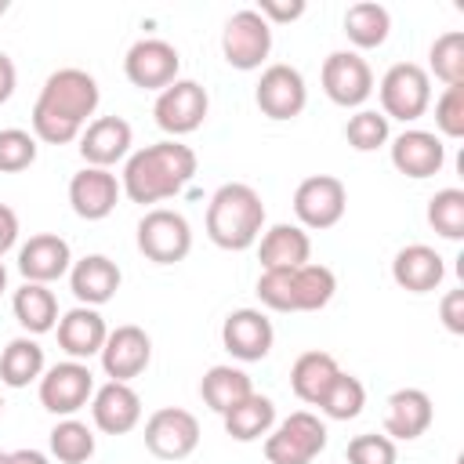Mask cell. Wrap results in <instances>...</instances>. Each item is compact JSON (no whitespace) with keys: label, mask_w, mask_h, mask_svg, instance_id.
<instances>
[{"label":"cell","mask_w":464,"mask_h":464,"mask_svg":"<svg viewBox=\"0 0 464 464\" xmlns=\"http://www.w3.org/2000/svg\"><path fill=\"white\" fill-rule=\"evenodd\" d=\"M102 91L98 80L87 69H54L33 105V138L44 145H69L80 141L83 127L91 123V116L98 112Z\"/></svg>","instance_id":"cell-1"},{"label":"cell","mask_w":464,"mask_h":464,"mask_svg":"<svg viewBox=\"0 0 464 464\" xmlns=\"http://www.w3.org/2000/svg\"><path fill=\"white\" fill-rule=\"evenodd\" d=\"M192 178H196V152L185 141L167 138V141L145 145L123 160L120 188L130 203L145 207V203L174 199L178 192L188 188Z\"/></svg>","instance_id":"cell-2"},{"label":"cell","mask_w":464,"mask_h":464,"mask_svg":"<svg viewBox=\"0 0 464 464\" xmlns=\"http://www.w3.org/2000/svg\"><path fill=\"white\" fill-rule=\"evenodd\" d=\"M265 232V203L254 185L225 181L207 203V236L221 250H250Z\"/></svg>","instance_id":"cell-3"},{"label":"cell","mask_w":464,"mask_h":464,"mask_svg":"<svg viewBox=\"0 0 464 464\" xmlns=\"http://www.w3.org/2000/svg\"><path fill=\"white\" fill-rule=\"evenodd\" d=\"M334 294H337V276L319 261L257 276V297L272 312H319L334 301Z\"/></svg>","instance_id":"cell-4"},{"label":"cell","mask_w":464,"mask_h":464,"mask_svg":"<svg viewBox=\"0 0 464 464\" xmlns=\"http://www.w3.org/2000/svg\"><path fill=\"white\" fill-rule=\"evenodd\" d=\"M326 450V424L319 413L294 410L265 435V460L268 464H312Z\"/></svg>","instance_id":"cell-5"},{"label":"cell","mask_w":464,"mask_h":464,"mask_svg":"<svg viewBox=\"0 0 464 464\" xmlns=\"http://www.w3.org/2000/svg\"><path fill=\"white\" fill-rule=\"evenodd\" d=\"M377 98H381V112L384 120H402L413 123L428 112L431 105V76L424 72V65L417 62H395L381 83H377Z\"/></svg>","instance_id":"cell-6"},{"label":"cell","mask_w":464,"mask_h":464,"mask_svg":"<svg viewBox=\"0 0 464 464\" xmlns=\"http://www.w3.org/2000/svg\"><path fill=\"white\" fill-rule=\"evenodd\" d=\"M138 250L152 265H178V261H185L188 250H192V225H188V218L178 214V210H167V207L145 210V218L138 221Z\"/></svg>","instance_id":"cell-7"},{"label":"cell","mask_w":464,"mask_h":464,"mask_svg":"<svg viewBox=\"0 0 464 464\" xmlns=\"http://www.w3.org/2000/svg\"><path fill=\"white\" fill-rule=\"evenodd\" d=\"M210 112V98H207V87L196 83V80H174L170 87H163L156 94V105H152V116H156V127L167 130L174 141L199 130L203 120Z\"/></svg>","instance_id":"cell-8"},{"label":"cell","mask_w":464,"mask_h":464,"mask_svg":"<svg viewBox=\"0 0 464 464\" xmlns=\"http://www.w3.org/2000/svg\"><path fill=\"white\" fill-rule=\"evenodd\" d=\"M348 210V188L334 174H312L294 188V214L297 225L308 232L334 228Z\"/></svg>","instance_id":"cell-9"},{"label":"cell","mask_w":464,"mask_h":464,"mask_svg":"<svg viewBox=\"0 0 464 464\" xmlns=\"http://www.w3.org/2000/svg\"><path fill=\"white\" fill-rule=\"evenodd\" d=\"M268 51H272V25L254 7H243V11H236L225 22V29H221V54H225V62L232 69H239V72L261 69Z\"/></svg>","instance_id":"cell-10"},{"label":"cell","mask_w":464,"mask_h":464,"mask_svg":"<svg viewBox=\"0 0 464 464\" xmlns=\"http://www.w3.org/2000/svg\"><path fill=\"white\" fill-rule=\"evenodd\" d=\"M94 395V373L87 370V362L65 359L44 370L40 377V406L54 417H72L83 406H91Z\"/></svg>","instance_id":"cell-11"},{"label":"cell","mask_w":464,"mask_h":464,"mask_svg":"<svg viewBox=\"0 0 464 464\" xmlns=\"http://www.w3.org/2000/svg\"><path fill=\"white\" fill-rule=\"evenodd\" d=\"M178 69H181L178 47L160 40V36H141L123 54V72L141 91H156L160 94L163 87H170L178 80Z\"/></svg>","instance_id":"cell-12"},{"label":"cell","mask_w":464,"mask_h":464,"mask_svg":"<svg viewBox=\"0 0 464 464\" xmlns=\"http://www.w3.org/2000/svg\"><path fill=\"white\" fill-rule=\"evenodd\" d=\"M323 91L341 109H362V102L373 94V69L359 51H334L323 62Z\"/></svg>","instance_id":"cell-13"},{"label":"cell","mask_w":464,"mask_h":464,"mask_svg":"<svg viewBox=\"0 0 464 464\" xmlns=\"http://www.w3.org/2000/svg\"><path fill=\"white\" fill-rule=\"evenodd\" d=\"M145 450L160 460H185L199 446V420L181 406H163L145 420Z\"/></svg>","instance_id":"cell-14"},{"label":"cell","mask_w":464,"mask_h":464,"mask_svg":"<svg viewBox=\"0 0 464 464\" xmlns=\"http://www.w3.org/2000/svg\"><path fill=\"white\" fill-rule=\"evenodd\" d=\"M254 102L257 109L268 116V120H297L308 105V87H304V76L286 65V62H276L261 72L257 87H254Z\"/></svg>","instance_id":"cell-15"},{"label":"cell","mask_w":464,"mask_h":464,"mask_svg":"<svg viewBox=\"0 0 464 464\" xmlns=\"http://www.w3.org/2000/svg\"><path fill=\"white\" fill-rule=\"evenodd\" d=\"M98 359H102V370H105L109 381L130 384V381L141 377V373L149 370V362H152V337H149L141 326L123 323V326L109 330V337H105Z\"/></svg>","instance_id":"cell-16"},{"label":"cell","mask_w":464,"mask_h":464,"mask_svg":"<svg viewBox=\"0 0 464 464\" xmlns=\"http://www.w3.org/2000/svg\"><path fill=\"white\" fill-rule=\"evenodd\" d=\"M276 330L261 308H236L221 323V344L239 362H261L272 352Z\"/></svg>","instance_id":"cell-17"},{"label":"cell","mask_w":464,"mask_h":464,"mask_svg":"<svg viewBox=\"0 0 464 464\" xmlns=\"http://www.w3.org/2000/svg\"><path fill=\"white\" fill-rule=\"evenodd\" d=\"M130 145H134V127L123 116H98L80 134L83 163L87 167H102V170H112L120 160H127Z\"/></svg>","instance_id":"cell-18"},{"label":"cell","mask_w":464,"mask_h":464,"mask_svg":"<svg viewBox=\"0 0 464 464\" xmlns=\"http://www.w3.org/2000/svg\"><path fill=\"white\" fill-rule=\"evenodd\" d=\"M392 167L413 181H424L431 174L442 170L446 163V145L435 130H420V127H410L402 134L392 138Z\"/></svg>","instance_id":"cell-19"},{"label":"cell","mask_w":464,"mask_h":464,"mask_svg":"<svg viewBox=\"0 0 464 464\" xmlns=\"http://www.w3.org/2000/svg\"><path fill=\"white\" fill-rule=\"evenodd\" d=\"M123 188H120V178L112 170H102V167H83L72 174L69 181V207L76 218L83 221H102L116 210Z\"/></svg>","instance_id":"cell-20"},{"label":"cell","mask_w":464,"mask_h":464,"mask_svg":"<svg viewBox=\"0 0 464 464\" xmlns=\"http://www.w3.org/2000/svg\"><path fill=\"white\" fill-rule=\"evenodd\" d=\"M72 268V250L58 232H36L18 246V272L25 283H44L51 286L54 279L69 276Z\"/></svg>","instance_id":"cell-21"},{"label":"cell","mask_w":464,"mask_h":464,"mask_svg":"<svg viewBox=\"0 0 464 464\" xmlns=\"http://www.w3.org/2000/svg\"><path fill=\"white\" fill-rule=\"evenodd\" d=\"M91 420L105 435H127L141 420V395L123 381H105L91 395Z\"/></svg>","instance_id":"cell-22"},{"label":"cell","mask_w":464,"mask_h":464,"mask_svg":"<svg viewBox=\"0 0 464 464\" xmlns=\"http://www.w3.org/2000/svg\"><path fill=\"white\" fill-rule=\"evenodd\" d=\"M435 420L431 395L424 388H399L384 402V435L392 442H413L420 439Z\"/></svg>","instance_id":"cell-23"},{"label":"cell","mask_w":464,"mask_h":464,"mask_svg":"<svg viewBox=\"0 0 464 464\" xmlns=\"http://www.w3.org/2000/svg\"><path fill=\"white\" fill-rule=\"evenodd\" d=\"M120 283H123V272H120V265H116L112 257H105V254H87V257L72 261V268H69V290H72V297H76L80 304H87V308L109 304V301L116 297Z\"/></svg>","instance_id":"cell-24"},{"label":"cell","mask_w":464,"mask_h":464,"mask_svg":"<svg viewBox=\"0 0 464 464\" xmlns=\"http://www.w3.org/2000/svg\"><path fill=\"white\" fill-rule=\"evenodd\" d=\"M257 261L261 272H286V268H301L312 261V239L301 225L279 221L272 228L261 232L257 239Z\"/></svg>","instance_id":"cell-25"},{"label":"cell","mask_w":464,"mask_h":464,"mask_svg":"<svg viewBox=\"0 0 464 464\" xmlns=\"http://www.w3.org/2000/svg\"><path fill=\"white\" fill-rule=\"evenodd\" d=\"M54 334H58V348H62L69 359L83 362V359H91V355L102 352V344H105V337H109V326H105V319H102L98 308L76 304V308H69L65 315H58Z\"/></svg>","instance_id":"cell-26"},{"label":"cell","mask_w":464,"mask_h":464,"mask_svg":"<svg viewBox=\"0 0 464 464\" xmlns=\"http://www.w3.org/2000/svg\"><path fill=\"white\" fill-rule=\"evenodd\" d=\"M392 279L406 294H431L446 279V261L428 243H410L392 257Z\"/></svg>","instance_id":"cell-27"},{"label":"cell","mask_w":464,"mask_h":464,"mask_svg":"<svg viewBox=\"0 0 464 464\" xmlns=\"http://www.w3.org/2000/svg\"><path fill=\"white\" fill-rule=\"evenodd\" d=\"M337 373H341L337 359H334L330 352L312 348V352H301V355L294 359V366H290V388H294V395H297L304 406H319Z\"/></svg>","instance_id":"cell-28"},{"label":"cell","mask_w":464,"mask_h":464,"mask_svg":"<svg viewBox=\"0 0 464 464\" xmlns=\"http://www.w3.org/2000/svg\"><path fill=\"white\" fill-rule=\"evenodd\" d=\"M11 312L18 319V326L29 334V337H40V334H51L58 326V297L51 286L44 283H22L11 297Z\"/></svg>","instance_id":"cell-29"},{"label":"cell","mask_w":464,"mask_h":464,"mask_svg":"<svg viewBox=\"0 0 464 464\" xmlns=\"http://www.w3.org/2000/svg\"><path fill=\"white\" fill-rule=\"evenodd\" d=\"M47 370V359H44V348L36 337L22 334V337H11L0 352V384L7 388H29L33 381H40Z\"/></svg>","instance_id":"cell-30"},{"label":"cell","mask_w":464,"mask_h":464,"mask_svg":"<svg viewBox=\"0 0 464 464\" xmlns=\"http://www.w3.org/2000/svg\"><path fill=\"white\" fill-rule=\"evenodd\" d=\"M250 392H254L250 373L239 370V366H228V362L210 366V370L203 373V381H199V395H203V402H207L214 413H221V417H225L232 406H239Z\"/></svg>","instance_id":"cell-31"},{"label":"cell","mask_w":464,"mask_h":464,"mask_svg":"<svg viewBox=\"0 0 464 464\" xmlns=\"http://www.w3.org/2000/svg\"><path fill=\"white\" fill-rule=\"evenodd\" d=\"M392 33V14L384 4H373V0H359L344 11V36L352 47L359 51H373L388 40Z\"/></svg>","instance_id":"cell-32"},{"label":"cell","mask_w":464,"mask_h":464,"mask_svg":"<svg viewBox=\"0 0 464 464\" xmlns=\"http://www.w3.org/2000/svg\"><path fill=\"white\" fill-rule=\"evenodd\" d=\"M221 420H225L228 439H236V442H257V439L268 435L272 424H276V402H272L268 395L250 392V395H246L239 406H232Z\"/></svg>","instance_id":"cell-33"},{"label":"cell","mask_w":464,"mask_h":464,"mask_svg":"<svg viewBox=\"0 0 464 464\" xmlns=\"http://www.w3.org/2000/svg\"><path fill=\"white\" fill-rule=\"evenodd\" d=\"M51 457L58 464H87L94 457V431L76 420V417H62L54 428H51Z\"/></svg>","instance_id":"cell-34"},{"label":"cell","mask_w":464,"mask_h":464,"mask_svg":"<svg viewBox=\"0 0 464 464\" xmlns=\"http://www.w3.org/2000/svg\"><path fill=\"white\" fill-rule=\"evenodd\" d=\"M428 76L442 80L446 87H457L464 83V33L460 29H450L442 36L431 40L428 47Z\"/></svg>","instance_id":"cell-35"},{"label":"cell","mask_w":464,"mask_h":464,"mask_svg":"<svg viewBox=\"0 0 464 464\" xmlns=\"http://www.w3.org/2000/svg\"><path fill=\"white\" fill-rule=\"evenodd\" d=\"M362 406H366V384L359 377L344 373V370L334 377V384L326 388V395L319 402V410L330 420H355L362 413Z\"/></svg>","instance_id":"cell-36"},{"label":"cell","mask_w":464,"mask_h":464,"mask_svg":"<svg viewBox=\"0 0 464 464\" xmlns=\"http://www.w3.org/2000/svg\"><path fill=\"white\" fill-rule=\"evenodd\" d=\"M428 225L442 239H464V188H439L428 199Z\"/></svg>","instance_id":"cell-37"},{"label":"cell","mask_w":464,"mask_h":464,"mask_svg":"<svg viewBox=\"0 0 464 464\" xmlns=\"http://www.w3.org/2000/svg\"><path fill=\"white\" fill-rule=\"evenodd\" d=\"M344 138L355 152H377L392 141V127L381 109H355V116H348L344 123Z\"/></svg>","instance_id":"cell-38"},{"label":"cell","mask_w":464,"mask_h":464,"mask_svg":"<svg viewBox=\"0 0 464 464\" xmlns=\"http://www.w3.org/2000/svg\"><path fill=\"white\" fill-rule=\"evenodd\" d=\"M40 141L33 138V130L22 127H4L0 130V174H22L36 163Z\"/></svg>","instance_id":"cell-39"},{"label":"cell","mask_w":464,"mask_h":464,"mask_svg":"<svg viewBox=\"0 0 464 464\" xmlns=\"http://www.w3.org/2000/svg\"><path fill=\"white\" fill-rule=\"evenodd\" d=\"M344 457H348V464H395L399 460V446L388 435L362 431V435H355L348 442Z\"/></svg>","instance_id":"cell-40"},{"label":"cell","mask_w":464,"mask_h":464,"mask_svg":"<svg viewBox=\"0 0 464 464\" xmlns=\"http://www.w3.org/2000/svg\"><path fill=\"white\" fill-rule=\"evenodd\" d=\"M435 127L439 138H464V83L446 87L435 102Z\"/></svg>","instance_id":"cell-41"},{"label":"cell","mask_w":464,"mask_h":464,"mask_svg":"<svg viewBox=\"0 0 464 464\" xmlns=\"http://www.w3.org/2000/svg\"><path fill=\"white\" fill-rule=\"evenodd\" d=\"M268 25H286V22H297L301 14H304V0H261L257 7H254Z\"/></svg>","instance_id":"cell-42"},{"label":"cell","mask_w":464,"mask_h":464,"mask_svg":"<svg viewBox=\"0 0 464 464\" xmlns=\"http://www.w3.org/2000/svg\"><path fill=\"white\" fill-rule=\"evenodd\" d=\"M439 319L450 334H464V290H450L439 304Z\"/></svg>","instance_id":"cell-43"},{"label":"cell","mask_w":464,"mask_h":464,"mask_svg":"<svg viewBox=\"0 0 464 464\" xmlns=\"http://www.w3.org/2000/svg\"><path fill=\"white\" fill-rule=\"evenodd\" d=\"M14 243H18V214H14L7 203H0V257H4Z\"/></svg>","instance_id":"cell-44"},{"label":"cell","mask_w":464,"mask_h":464,"mask_svg":"<svg viewBox=\"0 0 464 464\" xmlns=\"http://www.w3.org/2000/svg\"><path fill=\"white\" fill-rule=\"evenodd\" d=\"M14 87H18V69H14L11 54H4V51H0V105L14 94Z\"/></svg>","instance_id":"cell-45"},{"label":"cell","mask_w":464,"mask_h":464,"mask_svg":"<svg viewBox=\"0 0 464 464\" xmlns=\"http://www.w3.org/2000/svg\"><path fill=\"white\" fill-rule=\"evenodd\" d=\"M4 464H51V457L40 453V450H11L4 457Z\"/></svg>","instance_id":"cell-46"},{"label":"cell","mask_w":464,"mask_h":464,"mask_svg":"<svg viewBox=\"0 0 464 464\" xmlns=\"http://www.w3.org/2000/svg\"><path fill=\"white\" fill-rule=\"evenodd\" d=\"M7 290V268H4V257H0V294Z\"/></svg>","instance_id":"cell-47"},{"label":"cell","mask_w":464,"mask_h":464,"mask_svg":"<svg viewBox=\"0 0 464 464\" xmlns=\"http://www.w3.org/2000/svg\"><path fill=\"white\" fill-rule=\"evenodd\" d=\"M4 11H7V0H0V14H4Z\"/></svg>","instance_id":"cell-48"},{"label":"cell","mask_w":464,"mask_h":464,"mask_svg":"<svg viewBox=\"0 0 464 464\" xmlns=\"http://www.w3.org/2000/svg\"><path fill=\"white\" fill-rule=\"evenodd\" d=\"M4 457H7V453H4V450H0V464H4Z\"/></svg>","instance_id":"cell-49"},{"label":"cell","mask_w":464,"mask_h":464,"mask_svg":"<svg viewBox=\"0 0 464 464\" xmlns=\"http://www.w3.org/2000/svg\"><path fill=\"white\" fill-rule=\"evenodd\" d=\"M0 413H4V395H0Z\"/></svg>","instance_id":"cell-50"},{"label":"cell","mask_w":464,"mask_h":464,"mask_svg":"<svg viewBox=\"0 0 464 464\" xmlns=\"http://www.w3.org/2000/svg\"><path fill=\"white\" fill-rule=\"evenodd\" d=\"M457 464H464V460H457Z\"/></svg>","instance_id":"cell-51"}]
</instances>
